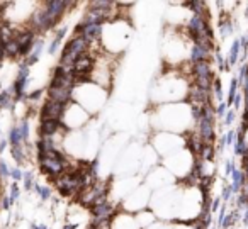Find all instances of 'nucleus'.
Here are the masks:
<instances>
[{"mask_svg":"<svg viewBox=\"0 0 248 229\" xmlns=\"http://www.w3.org/2000/svg\"><path fill=\"white\" fill-rule=\"evenodd\" d=\"M143 148L145 144L141 143H129L124 148L123 153L119 154L116 165L112 168V177H131V175H140L141 170V156H143Z\"/></svg>","mask_w":248,"mask_h":229,"instance_id":"1a4fd4ad","label":"nucleus"},{"mask_svg":"<svg viewBox=\"0 0 248 229\" xmlns=\"http://www.w3.org/2000/svg\"><path fill=\"white\" fill-rule=\"evenodd\" d=\"M143 183L152 192H156V190H163V188H167V187H172L177 182H175V178L170 175V171L160 163L158 167L150 170L148 173L143 177Z\"/></svg>","mask_w":248,"mask_h":229,"instance_id":"f8f14e48","label":"nucleus"},{"mask_svg":"<svg viewBox=\"0 0 248 229\" xmlns=\"http://www.w3.org/2000/svg\"><path fill=\"white\" fill-rule=\"evenodd\" d=\"M150 229H201V222L196 224H186V222H163L158 221Z\"/></svg>","mask_w":248,"mask_h":229,"instance_id":"dca6fc26","label":"nucleus"},{"mask_svg":"<svg viewBox=\"0 0 248 229\" xmlns=\"http://www.w3.org/2000/svg\"><path fill=\"white\" fill-rule=\"evenodd\" d=\"M192 36L189 34L187 28L172 29L163 28V36L160 41V55H162V68L179 70L182 65L190 63L192 53Z\"/></svg>","mask_w":248,"mask_h":229,"instance_id":"7ed1b4c3","label":"nucleus"},{"mask_svg":"<svg viewBox=\"0 0 248 229\" xmlns=\"http://www.w3.org/2000/svg\"><path fill=\"white\" fill-rule=\"evenodd\" d=\"M133 41V24L129 17H117L112 21H107L100 29V48L107 55L121 58L128 51L129 45Z\"/></svg>","mask_w":248,"mask_h":229,"instance_id":"20e7f679","label":"nucleus"},{"mask_svg":"<svg viewBox=\"0 0 248 229\" xmlns=\"http://www.w3.org/2000/svg\"><path fill=\"white\" fill-rule=\"evenodd\" d=\"M135 215H136V221H138V226L141 229H150L153 224L158 222V219H156V215L153 214L152 209H146V211H141Z\"/></svg>","mask_w":248,"mask_h":229,"instance_id":"2eb2a0df","label":"nucleus"},{"mask_svg":"<svg viewBox=\"0 0 248 229\" xmlns=\"http://www.w3.org/2000/svg\"><path fill=\"white\" fill-rule=\"evenodd\" d=\"M36 7H38V2H24V0L4 2V7L0 12L2 24L12 29H31Z\"/></svg>","mask_w":248,"mask_h":229,"instance_id":"0eeeda50","label":"nucleus"},{"mask_svg":"<svg viewBox=\"0 0 248 229\" xmlns=\"http://www.w3.org/2000/svg\"><path fill=\"white\" fill-rule=\"evenodd\" d=\"M190 85V80L180 70L162 68L150 85V107L187 102Z\"/></svg>","mask_w":248,"mask_h":229,"instance_id":"f03ea898","label":"nucleus"},{"mask_svg":"<svg viewBox=\"0 0 248 229\" xmlns=\"http://www.w3.org/2000/svg\"><path fill=\"white\" fill-rule=\"evenodd\" d=\"M245 160H247V163H248V151H247V154H245Z\"/></svg>","mask_w":248,"mask_h":229,"instance_id":"a211bd4d","label":"nucleus"},{"mask_svg":"<svg viewBox=\"0 0 248 229\" xmlns=\"http://www.w3.org/2000/svg\"><path fill=\"white\" fill-rule=\"evenodd\" d=\"M238 82H240L243 93H245V95H248V68H247V72H245V76L241 80H238Z\"/></svg>","mask_w":248,"mask_h":229,"instance_id":"f3484780","label":"nucleus"},{"mask_svg":"<svg viewBox=\"0 0 248 229\" xmlns=\"http://www.w3.org/2000/svg\"><path fill=\"white\" fill-rule=\"evenodd\" d=\"M93 121V117L90 116L87 110H83L78 104L72 102L70 100L68 104H65L63 107V112L60 116V124L65 131H82L89 126Z\"/></svg>","mask_w":248,"mask_h":229,"instance_id":"9d476101","label":"nucleus"},{"mask_svg":"<svg viewBox=\"0 0 248 229\" xmlns=\"http://www.w3.org/2000/svg\"><path fill=\"white\" fill-rule=\"evenodd\" d=\"M150 200H152V190H150L145 183H141L140 187H136L128 197L121 200L117 209L129 212V214H138V212L150 209Z\"/></svg>","mask_w":248,"mask_h":229,"instance_id":"9b49d317","label":"nucleus"},{"mask_svg":"<svg viewBox=\"0 0 248 229\" xmlns=\"http://www.w3.org/2000/svg\"><path fill=\"white\" fill-rule=\"evenodd\" d=\"M110 92L89 80H77L72 89V102L78 104L90 116H97L106 109Z\"/></svg>","mask_w":248,"mask_h":229,"instance_id":"39448f33","label":"nucleus"},{"mask_svg":"<svg viewBox=\"0 0 248 229\" xmlns=\"http://www.w3.org/2000/svg\"><path fill=\"white\" fill-rule=\"evenodd\" d=\"M247 41H248V38H247Z\"/></svg>","mask_w":248,"mask_h":229,"instance_id":"6ab92c4d","label":"nucleus"},{"mask_svg":"<svg viewBox=\"0 0 248 229\" xmlns=\"http://www.w3.org/2000/svg\"><path fill=\"white\" fill-rule=\"evenodd\" d=\"M63 104L53 102V100L46 99L41 106V119H48V121H60V116L63 112Z\"/></svg>","mask_w":248,"mask_h":229,"instance_id":"4468645a","label":"nucleus"},{"mask_svg":"<svg viewBox=\"0 0 248 229\" xmlns=\"http://www.w3.org/2000/svg\"><path fill=\"white\" fill-rule=\"evenodd\" d=\"M197 112L189 102H177L156 106L148 109V126L152 131H165L189 136L197 122Z\"/></svg>","mask_w":248,"mask_h":229,"instance_id":"f257e3e1","label":"nucleus"},{"mask_svg":"<svg viewBox=\"0 0 248 229\" xmlns=\"http://www.w3.org/2000/svg\"><path fill=\"white\" fill-rule=\"evenodd\" d=\"M109 229H141L135 214L117 209L109 219Z\"/></svg>","mask_w":248,"mask_h":229,"instance_id":"ddd939ff","label":"nucleus"},{"mask_svg":"<svg viewBox=\"0 0 248 229\" xmlns=\"http://www.w3.org/2000/svg\"><path fill=\"white\" fill-rule=\"evenodd\" d=\"M162 165L170 171L177 183H186L194 177L197 170V154L190 148H184V150L163 158Z\"/></svg>","mask_w":248,"mask_h":229,"instance_id":"423d86ee","label":"nucleus"},{"mask_svg":"<svg viewBox=\"0 0 248 229\" xmlns=\"http://www.w3.org/2000/svg\"><path fill=\"white\" fill-rule=\"evenodd\" d=\"M146 143L156 151L160 158H167L177 151L189 148V136L175 133H165V131H150Z\"/></svg>","mask_w":248,"mask_h":229,"instance_id":"6e6552de","label":"nucleus"}]
</instances>
